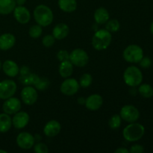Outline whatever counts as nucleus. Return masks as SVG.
<instances>
[{
	"label": "nucleus",
	"instance_id": "obj_1",
	"mask_svg": "<svg viewBox=\"0 0 153 153\" xmlns=\"http://www.w3.org/2000/svg\"><path fill=\"white\" fill-rule=\"evenodd\" d=\"M34 18L36 22L42 27L51 25L53 21V12L45 4H39L34 10Z\"/></svg>",
	"mask_w": 153,
	"mask_h": 153
},
{
	"label": "nucleus",
	"instance_id": "obj_2",
	"mask_svg": "<svg viewBox=\"0 0 153 153\" xmlns=\"http://www.w3.org/2000/svg\"><path fill=\"white\" fill-rule=\"evenodd\" d=\"M112 35L106 29H100L94 34L92 38V46L98 51L105 50L110 46Z\"/></svg>",
	"mask_w": 153,
	"mask_h": 153
},
{
	"label": "nucleus",
	"instance_id": "obj_3",
	"mask_svg": "<svg viewBox=\"0 0 153 153\" xmlns=\"http://www.w3.org/2000/svg\"><path fill=\"white\" fill-rule=\"evenodd\" d=\"M145 134V128L143 125L137 123H131L123 131V135L126 140L135 142L140 140Z\"/></svg>",
	"mask_w": 153,
	"mask_h": 153
},
{
	"label": "nucleus",
	"instance_id": "obj_4",
	"mask_svg": "<svg viewBox=\"0 0 153 153\" xmlns=\"http://www.w3.org/2000/svg\"><path fill=\"white\" fill-rule=\"evenodd\" d=\"M123 79L128 86L134 88L139 86L143 81V73L138 67L130 66L123 73Z\"/></svg>",
	"mask_w": 153,
	"mask_h": 153
},
{
	"label": "nucleus",
	"instance_id": "obj_5",
	"mask_svg": "<svg viewBox=\"0 0 153 153\" xmlns=\"http://www.w3.org/2000/svg\"><path fill=\"white\" fill-rule=\"evenodd\" d=\"M143 57V49L138 45H129L126 48L123 52V58L128 63L137 64L140 62Z\"/></svg>",
	"mask_w": 153,
	"mask_h": 153
},
{
	"label": "nucleus",
	"instance_id": "obj_6",
	"mask_svg": "<svg viewBox=\"0 0 153 153\" xmlns=\"http://www.w3.org/2000/svg\"><path fill=\"white\" fill-rule=\"evenodd\" d=\"M70 61L74 66L83 67L88 64L89 57L88 53L82 49H75L70 54Z\"/></svg>",
	"mask_w": 153,
	"mask_h": 153
},
{
	"label": "nucleus",
	"instance_id": "obj_7",
	"mask_svg": "<svg viewBox=\"0 0 153 153\" xmlns=\"http://www.w3.org/2000/svg\"><path fill=\"white\" fill-rule=\"evenodd\" d=\"M120 116L122 120L127 123H134L140 117L138 109L131 105H126L121 108Z\"/></svg>",
	"mask_w": 153,
	"mask_h": 153
},
{
	"label": "nucleus",
	"instance_id": "obj_8",
	"mask_svg": "<svg viewBox=\"0 0 153 153\" xmlns=\"http://www.w3.org/2000/svg\"><path fill=\"white\" fill-rule=\"evenodd\" d=\"M16 91V84L13 80L6 79L0 82V99L7 100L12 97Z\"/></svg>",
	"mask_w": 153,
	"mask_h": 153
},
{
	"label": "nucleus",
	"instance_id": "obj_9",
	"mask_svg": "<svg viewBox=\"0 0 153 153\" xmlns=\"http://www.w3.org/2000/svg\"><path fill=\"white\" fill-rule=\"evenodd\" d=\"M80 85L75 79H67L62 82L61 85V92L66 96H73L79 91Z\"/></svg>",
	"mask_w": 153,
	"mask_h": 153
},
{
	"label": "nucleus",
	"instance_id": "obj_10",
	"mask_svg": "<svg viewBox=\"0 0 153 153\" xmlns=\"http://www.w3.org/2000/svg\"><path fill=\"white\" fill-rule=\"evenodd\" d=\"M21 99L24 104L31 105L37 102L38 98L37 90L31 86H26L21 91Z\"/></svg>",
	"mask_w": 153,
	"mask_h": 153
},
{
	"label": "nucleus",
	"instance_id": "obj_11",
	"mask_svg": "<svg viewBox=\"0 0 153 153\" xmlns=\"http://www.w3.org/2000/svg\"><path fill=\"white\" fill-rule=\"evenodd\" d=\"M35 139L30 133L23 131L19 133L16 137V143L22 149H30L34 146Z\"/></svg>",
	"mask_w": 153,
	"mask_h": 153
},
{
	"label": "nucleus",
	"instance_id": "obj_12",
	"mask_svg": "<svg viewBox=\"0 0 153 153\" xmlns=\"http://www.w3.org/2000/svg\"><path fill=\"white\" fill-rule=\"evenodd\" d=\"M22 107L21 101L15 97H10L7 99L2 105V109L4 113L9 115L15 114L19 111Z\"/></svg>",
	"mask_w": 153,
	"mask_h": 153
},
{
	"label": "nucleus",
	"instance_id": "obj_13",
	"mask_svg": "<svg viewBox=\"0 0 153 153\" xmlns=\"http://www.w3.org/2000/svg\"><path fill=\"white\" fill-rule=\"evenodd\" d=\"M13 16L16 20L20 24H26L31 19V14L28 9L23 5H18L13 10Z\"/></svg>",
	"mask_w": 153,
	"mask_h": 153
},
{
	"label": "nucleus",
	"instance_id": "obj_14",
	"mask_svg": "<svg viewBox=\"0 0 153 153\" xmlns=\"http://www.w3.org/2000/svg\"><path fill=\"white\" fill-rule=\"evenodd\" d=\"M29 115L25 111H18L12 118V124L18 129L23 128L28 125L29 122Z\"/></svg>",
	"mask_w": 153,
	"mask_h": 153
},
{
	"label": "nucleus",
	"instance_id": "obj_15",
	"mask_svg": "<svg viewBox=\"0 0 153 153\" xmlns=\"http://www.w3.org/2000/svg\"><path fill=\"white\" fill-rule=\"evenodd\" d=\"M103 99L99 94H93L88 97L85 101V107L91 111H97L102 107Z\"/></svg>",
	"mask_w": 153,
	"mask_h": 153
},
{
	"label": "nucleus",
	"instance_id": "obj_16",
	"mask_svg": "<svg viewBox=\"0 0 153 153\" xmlns=\"http://www.w3.org/2000/svg\"><path fill=\"white\" fill-rule=\"evenodd\" d=\"M61 129V124L57 120H50L45 125L43 128V133L47 137H55L60 133Z\"/></svg>",
	"mask_w": 153,
	"mask_h": 153
},
{
	"label": "nucleus",
	"instance_id": "obj_17",
	"mask_svg": "<svg viewBox=\"0 0 153 153\" xmlns=\"http://www.w3.org/2000/svg\"><path fill=\"white\" fill-rule=\"evenodd\" d=\"M16 38L13 34L10 33H5L0 36V49L1 50H8L11 49L15 44Z\"/></svg>",
	"mask_w": 153,
	"mask_h": 153
},
{
	"label": "nucleus",
	"instance_id": "obj_18",
	"mask_svg": "<svg viewBox=\"0 0 153 153\" xmlns=\"http://www.w3.org/2000/svg\"><path fill=\"white\" fill-rule=\"evenodd\" d=\"M4 73L9 77H15L19 74V68L17 64L11 60H7L1 65Z\"/></svg>",
	"mask_w": 153,
	"mask_h": 153
},
{
	"label": "nucleus",
	"instance_id": "obj_19",
	"mask_svg": "<svg viewBox=\"0 0 153 153\" xmlns=\"http://www.w3.org/2000/svg\"><path fill=\"white\" fill-rule=\"evenodd\" d=\"M70 32L69 26L65 23H58L54 27L52 31V35L55 40H62L68 35Z\"/></svg>",
	"mask_w": 153,
	"mask_h": 153
},
{
	"label": "nucleus",
	"instance_id": "obj_20",
	"mask_svg": "<svg viewBox=\"0 0 153 153\" xmlns=\"http://www.w3.org/2000/svg\"><path fill=\"white\" fill-rule=\"evenodd\" d=\"M109 13L106 8L100 7L96 10L94 13V19L96 22L100 25L105 24L109 19Z\"/></svg>",
	"mask_w": 153,
	"mask_h": 153
},
{
	"label": "nucleus",
	"instance_id": "obj_21",
	"mask_svg": "<svg viewBox=\"0 0 153 153\" xmlns=\"http://www.w3.org/2000/svg\"><path fill=\"white\" fill-rule=\"evenodd\" d=\"M60 76L62 78H69L73 72V64L69 61H62L58 67Z\"/></svg>",
	"mask_w": 153,
	"mask_h": 153
},
{
	"label": "nucleus",
	"instance_id": "obj_22",
	"mask_svg": "<svg viewBox=\"0 0 153 153\" xmlns=\"http://www.w3.org/2000/svg\"><path fill=\"white\" fill-rule=\"evenodd\" d=\"M16 5L15 0H0V14H9L13 11Z\"/></svg>",
	"mask_w": 153,
	"mask_h": 153
},
{
	"label": "nucleus",
	"instance_id": "obj_23",
	"mask_svg": "<svg viewBox=\"0 0 153 153\" xmlns=\"http://www.w3.org/2000/svg\"><path fill=\"white\" fill-rule=\"evenodd\" d=\"M58 3L60 9L67 13H72L77 8L76 0H58Z\"/></svg>",
	"mask_w": 153,
	"mask_h": 153
},
{
	"label": "nucleus",
	"instance_id": "obj_24",
	"mask_svg": "<svg viewBox=\"0 0 153 153\" xmlns=\"http://www.w3.org/2000/svg\"><path fill=\"white\" fill-rule=\"evenodd\" d=\"M12 119L7 114H0V132L4 133L10 129Z\"/></svg>",
	"mask_w": 153,
	"mask_h": 153
},
{
	"label": "nucleus",
	"instance_id": "obj_25",
	"mask_svg": "<svg viewBox=\"0 0 153 153\" xmlns=\"http://www.w3.org/2000/svg\"><path fill=\"white\" fill-rule=\"evenodd\" d=\"M40 77L37 74L34 73H28L25 76H20L19 77V81L23 85H27V86H31V85H34L39 80Z\"/></svg>",
	"mask_w": 153,
	"mask_h": 153
},
{
	"label": "nucleus",
	"instance_id": "obj_26",
	"mask_svg": "<svg viewBox=\"0 0 153 153\" xmlns=\"http://www.w3.org/2000/svg\"><path fill=\"white\" fill-rule=\"evenodd\" d=\"M138 92L143 98H151L153 96V88L149 84H143L139 86Z\"/></svg>",
	"mask_w": 153,
	"mask_h": 153
},
{
	"label": "nucleus",
	"instance_id": "obj_27",
	"mask_svg": "<svg viewBox=\"0 0 153 153\" xmlns=\"http://www.w3.org/2000/svg\"><path fill=\"white\" fill-rule=\"evenodd\" d=\"M121 123H122V118L120 115L114 114L110 118L108 121V125L111 129H117L120 128L121 126Z\"/></svg>",
	"mask_w": 153,
	"mask_h": 153
},
{
	"label": "nucleus",
	"instance_id": "obj_28",
	"mask_svg": "<svg viewBox=\"0 0 153 153\" xmlns=\"http://www.w3.org/2000/svg\"><path fill=\"white\" fill-rule=\"evenodd\" d=\"M105 29L108 30L109 32H116L120 29V22L117 19H111L106 22Z\"/></svg>",
	"mask_w": 153,
	"mask_h": 153
},
{
	"label": "nucleus",
	"instance_id": "obj_29",
	"mask_svg": "<svg viewBox=\"0 0 153 153\" xmlns=\"http://www.w3.org/2000/svg\"><path fill=\"white\" fill-rule=\"evenodd\" d=\"M93 77L89 73H85L80 78L79 81V85L83 88H87L92 84Z\"/></svg>",
	"mask_w": 153,
	"mask_h": 153
},
{
	"label": "nucleus",
	"instance_id": "obj_30",
	"mask_svg": "<svg viewBox=\"0 0 153 153\" xmlns=\"http://www.w3.org/2000/svg\"><path fill=\"white\" fill-rule=\"evenodd\" d=\"M42 32H43L42 26H40L38 24L31 26V28L28 30V34H29L30 37L32 38H38L42 34Z\"/></svg>",
	"mask_w": 153,
	"mask_h": 153
},
{
	"label": "nucleus",
	"instance_id": "obj_31",
	"mask_svg": "<svg viewBox=\"0 0 153 153\" xmlns=\"http://www.w3.org/2000/svg\"><path fill=\"white\" fill-rule=\"evenodd\" d=\"M36 89L39 91H44L49 86V81L46 78H40L37 83L34 85Z\"/></svg>",
	"mask_w": 153,
	"mask_h": 153
},
{
	"label": "nucleus",
	"instance_id": "obj_32",
	"mask_svg": "<svg viewBox=\"0 0 153 153\" xmlns=\"http://www.w3.org/2000/svg\"><path fill=\"white\" fill-rule=\"evenodd\" d=\"M55 42V38L54 37L53 35H51V34H48V35L44 36V37L42 40V43L43 45L45 47L49 48L51 46H52L54 45Z\"/></svg>",
	"mask_w": 153,
	"mask_h": 153
},
{
	"label": "nucleus",
	"instance_id": "obj_33",
	"mask_svg": "<svg viewBox=\"0 0 153 153\" xmlns=\"http://www.w3.org/2000/svg\"><path fill=\"white\" fill-rule=\"evenodd\" d=\"M34 151L37 153H48L49 152V148L45 143L38 142L34 145Z\"/></svg>",
	"mask_w": 153,
	"mask_h": 153
},
{
	"label": "nucleus",
	"instance_id": "obj_34",
	"mask_svg": "<svg viewBox=\"0 0 153 153\" xmlns=\"http://www.w3.org/2000/svg\"><path fill=\"white\" fill-rule=\"evenodd\" d=\"M57 58L61 62L65 61H69V59H70V54H69V52L67 50L62 49V50H60L58 52V54H57Z\"/></svg>",
	"mask_w": 153,
	"mask_h": 153
},
{
	"label": "nucleus",
	"instance_id": "obj_35",
	"mask_svg": "<svg viewBox=\"0 0 153 153\" xmlns=\"http://www.w3.org/2000/svg\"><path fill=\"white\" fill-rule=\"evenodd\" d=\"M140 66L142 68H149L151 65H152V60L149 58V57H143L140 61L139 62Z\"/></svg>",
	"mask_w": 153,
	"mask_h": 153
},
{
	"label": "nucleus",
	"instance_id": "obj_36",
	"mask_svg": "<svg viewBox=\"0 0 153 153\" xmlns=\"http://www.w3.org/2000/svg\"><path fill=\"white\" fill-rule=\"evenodd\" d=\"M143 152H144V148L140 144L133 145L129 150V152L131 153H143Z\"/></svg>",
	"mask_w": 153,
	"mask_h": 153
},
{
	"label": "nucleus",
	"instance_id": "obj_37",
	"mask_svg": "<svg viewBox=\"0 0 153 153\" xmlns=\"http://www.w3.org/2000/svg\"><path fill=\"white\" fill-rule=\"evenodd\" d=\"M19 74H20V76H25V75H27V74H28V73H30L29 68H28V67H25V66H23V67H22L20 69H19Z\"/></svg>",
	"mask_w": 153,
	"mask_h": 153
},
{
	"label": "nucleus",
	"instance_id": "obj_38",
	"mask_svg": "<svg viewBox=\"0 0 153 153\" xmlns=\"http://www.w3.org/2000/svg\"><path fill=\"white\" fill-rule=\"evenodd\" d=\"M115 153H128L129 152V150L127 149L126 148H124V147H120L118 149H117L115 150Z\"/></svg>",
	"mask_w": 153,
	"mask_h": 153
},
{
	"label": "nucleus",
	"instance_id": "obj_39",
	"mask_svg": "<svg viewBox=\"0 0 153 153\" xmlns=\"http://www.w3.org/2000/svg\"><path fill=\"white\" fill-rule=\"evenodd\" d=\"M85 101H86V99L84 98V97H79L78 99V102H79V105H85Z\"/></svg>",
	"mask_w": 153,
	"mask_h": 153
},
{
	"label": "nucleus",
	"instance_id": "obj_40",
	"mask_svg": "<svg viewBox=\"0 0 153 153\" xmlns=\"http://www.w3.org/2000/svg\"><path fill=\"white\" fill-rule=\"evenodd\" d=\"M17 5H23L25 3L26 0H15Z\"/></svg>",
	"mask_w": 153,
	"mask_h": 153
},
{
	"label": "nucleus",
	"instance_id": "obj_41",
	"mask_svg": "<svg viewBox=\"0 0 153 153\" xmlns=\"http://www.w3.org/2000/svg\"><path fill=\"white\" fill-rule=\"evenodd\" d=\"M34 139H35V141H40V139H41V137H40L39 134H36V135L34 136Z\"/></svg>",
	"mask_w": 153,
	"mask_h": 153
},
{
	"label": "nucleus",
	"instance_id": "obj_42",
	"mask_svg": "<svg viewBox=\"0 0 153 153\" xmlns=\"http://www.w3.org/2000/svg\"><path fill=\"white\" fill-rule=\"evenodd\" d=\"M150 31L153 35V22L151 23V25H150Z\"/></svg>",
	"mask_w": 153,
	"mask_h": 153
},
{
	"label": "nucleus",
	"instance_id": "obj_43",
	"mask_svg": "<svg viewBox=\"0 0 153 153\" xmlns=\"http://www.w3.org/2000/svg\"><path fill=\"white\" fill-rule=\"evenodd\" d=\"M7 152L5 150H2V149H0V153H7Z\"/></svg>",
	"mask_w": 153,
	"mask_h": 153
},
{
	"label": "nucleus",
	"instance_id": "obj_44",
	"mask_svg": "<svg viewBox=\"0 0 153 153\" xmlns=\"http://www.w3.org/2000/svg\"><path fill=\"white\" fill-rule=\"evenodd\" d=\"M1 68V61H0V69Z\"/></svg>",
	"mask_w": 153,
	"mask_h": 153
}]
</instances>
